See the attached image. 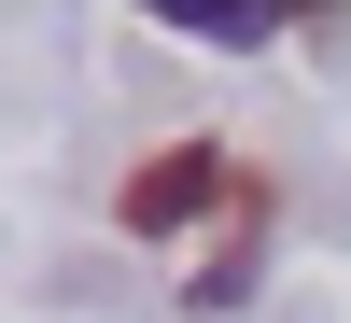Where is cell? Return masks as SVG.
Here are the masks:
<instances>
[{
	"instance_id": "1",
	"label": "cell",
	"mask_w": 351,
	"mask_h": 323,
	"mask_svg": "<svg viewBox=\"0 0 351 323\" xmlns=\"http://www.w3.org/2000/svg\"><path fill=\"white\" fill-rule=\"evenodd\" d=\"M239 183H253V169L225 155V141H169V155H141V169H127V197H112V225H127V239H183V225L239 211Z\"/></svg>"
},
{
	"instance_id": "2",
	"label": "cell",
	"mask_w": 351,
	"mask_h": 323,
	"mask_svg": "<svg viewBox=\"0 0 351 323\" xmlns=\"http://www.w3.org/2000/svg\"><path fill=\"white\" fill-rule=\"evenodd\" d=\"M253 267H267V183H239L225 239L197 253V323H211V309H239V296H253Z\"/></svg>"
},
{
	"instance_id": "3",
	"label": "cell",
	"mask_w": 351,
	"mask_h": 323,
	"mask_svg": "<svg viewBox=\"0 0 351 323\" xmlns=\"http://www.w3.org/2000/svg\"><path fill=\"white\" fill-rule=\"evenodd\" d=\"M169 28H183V43H281L267 0H169Z\"/></svg>"
}]
</instances>
